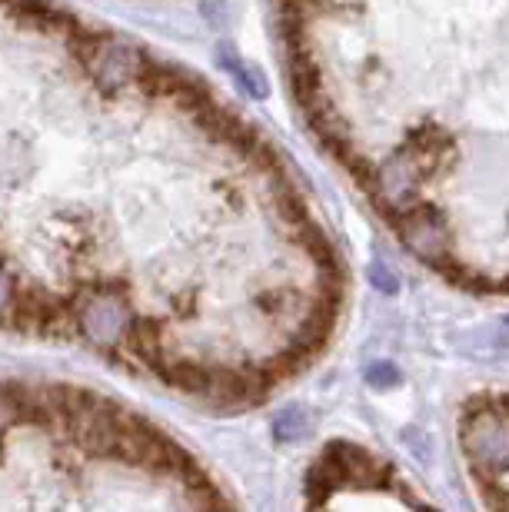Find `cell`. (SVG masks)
<instances>
[{
    "mask_svg": "<svg viewBox=\"0 0 509 512\" xmlns=\"http://www.w3.org/2000/svg\"><path fill=\"white\" fill-rule=\"evenodd\" d=\"M310 133L396 243L509 300V0H273Z\"/></svg>",
    "mask_w": 509,
    "mask_h": 512,
    "instance_id": "1",
    "label": "cell"
},
{
    "mask_svg": "<svg viewBox=\"0 0 509 512\" xmlns=\"http://www.w3.org/2000/svg\"><path fill=\"white\" fill-rule=\"evenodd\" d=\"M307 503L313 506H420L423 496L380 456L333 443L310 469Z\"/></svg>",
    "mask_w": 509,
    "mask_h": 512,
    "instance_id": "2",
    "label": "cell"
},
{
    "mask_svg": "<svg viewBox=\"0 0 509 512\" xmlns=\"http://www.w3.org/2000/svg\"><path fill=\"white\" fill-rule=\"evenodd\" d=\"M456 446L480 503L509 509V393L466 399L456 416Z\"/></svg>",
    "mask_w": 509,
    "mask_h": 512,
    "instance_id": "3",
    "label": "cell"
}]
</instances>
